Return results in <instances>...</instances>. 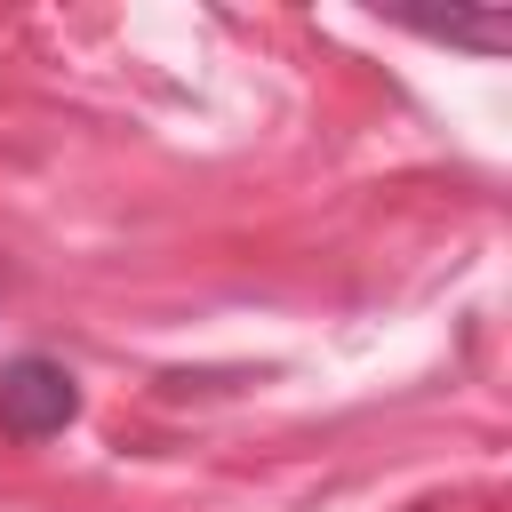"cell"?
Segmentation results:
<instances>
[{
    "mask_svg": "<svg viewBox=\"0 0 512 512\" xmlns=\"http://www.w3.org/2000/svg\"><path fill=\"white\" fill-rule=\"evenodd\" d=\"M72 416H80V384H72L64 360L16 352V360L0 368V432H8V440H56Z\"/></svg>",
    "mask_w": 512,
    "mask_h": 512,
    "instance_id": "1",
    "label": "cell"
},
{
    "mask_svg": "<svg viewBox=\"0 0 512 512\" xmlns=\"http://www.w3.org/2000/svg\"><path fill=\"white\" fill-rule=\"evenodd\" d=\"M440 32H448V40H464V48H504V40H512V24H504V16H448Z\"/></svg>",
    "mask_w": 512,
    "mask_h": 512,
    "instance_id": "2",
    "label": "cell"
}]
</instances>
